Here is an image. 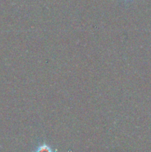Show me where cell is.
I'll list each match as a JSON object with an SVG mask.
<instances>
[{"label": "cell", "mask_w": 151, "mask_h": 152, "mask_svg": "<svg viewBox=\"0 0 151 152\" xmlns=\"http://www.w3.org/2000/svg\"><path fill=\"white\" fill-rule=\"evenodd\" d=\"M36 152H53L50 147L47 144L44 143L42 145H40L37 147Z\"/></svg>", "instance_id": "6da1fadb"}]
</instances>
